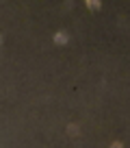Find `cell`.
<instances>
[{
    "mask_svg": "<svg viewBox=\"0 0 130 148\" xmlns=\"http://www.w3.org/2000/svg\"><path fill=\"white\" fill-rule=\"evenodd\" d=\"M52 42H54L56 46H65V44L70 42V35H67L65 31H56L54 37H52Z\"/></svg>",
    "mask_w": 130,
    "mask_h": 148,
    "instance_id": "obj_1",
    "label": "cell"
},
{
    "mask_svg": "<svg viewBox=\"0 0 130 148\" xmlns=\"http://www.w3.org/2000/svg\"><path fill=\"white\" fill-rule=\"evenodd\" d=\"M67 135H70V137H78V135H80L78 124H67Z\"/></svg>",
    "mask_w": 130,
    "mask_h": 148,
    "instance_id": "obj_2",
    "label": "cell"
},
{
    "mask_svg": "<svg viewBox=\"0 0 130 148\" xmlns=\"http://www.w3.org/2000/svg\"><path fill=\"white\" fill-rule=\"evenodd\" d=\"M87 7H89L91 11H98L100 7H102V2H100V0H93V2H87Z\"/></svg>",
    "mask_w": 130,
    "mask_h": 148,
    "instance_id": "obj_3",
    "label": "cell"
},
{
    "mask_svg": "<svg viewBox=\"0 0 130 148\" xmlns=\"http://www.w3.org/2000/svg\"><path fill=\"white\" fill-rule=\"evenodd\" d=\"M111 148H124V144H121L119 139H117V142H113V144H111Z\"/></svg>",
    "mask_w": 130,
    "mask_h": 148,
    "instance_id": "obj_4",
    "label": "cell"
},
{
    "mask_svg": "<svg viewBox=\"0 0 130 148\" xmlns=\"http://www.w3.org/2000/svg\"><path fill=\"white\" fill-rule=\"evenodd\" d=\"M0 46H2V35H0Z\"/></svg>",
    "mask_w": 130,
    "mask_h": 148,
    "instance_id": "obj_5",
    "label": "cell"
}]
</instances>
